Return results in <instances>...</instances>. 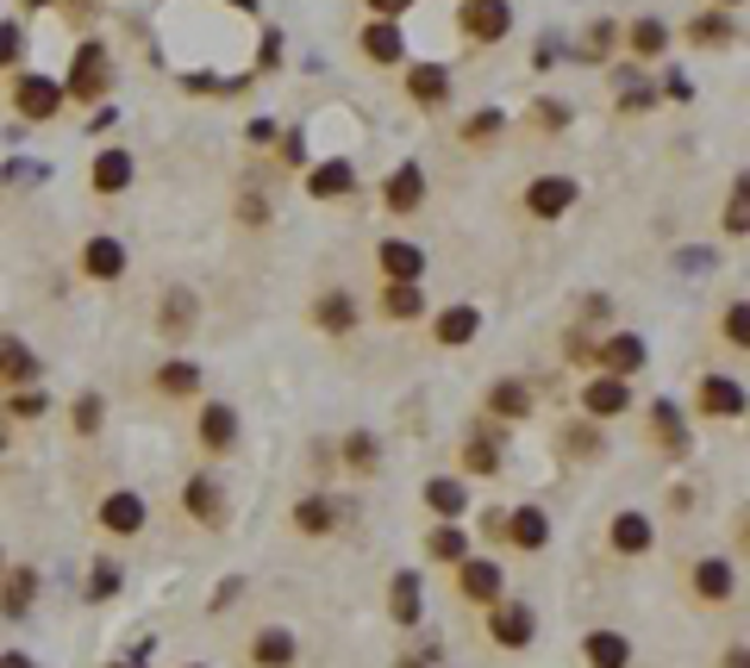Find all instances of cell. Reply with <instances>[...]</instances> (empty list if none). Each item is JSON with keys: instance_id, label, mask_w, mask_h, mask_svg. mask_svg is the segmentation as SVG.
I'll use <instances>...</instances> for the list:
<instances>
[{"instance_id": "cell-1", "label": "cell", "mask_w": 750, "mask_h": 668, "mask_svg": "<svg viewBox=\"0 0 750 668\" xmlns=\"http://www.w3.org/2000/svg\"><path fill=\"white\" fill-rule=\"evenodd\" d=\"M113 88V70H107V45L100 38H88V45L75 50V70H70V81H63V100H100Z\"/></svg>"}, {"instance_id": "cell-2", "label": "cell", "mask_w": 750, "mask_h": 668, "mask_svg": "<svg viewBox=\"0 0 750 668\" xmlns=\"http://www.w3.org/2000/svg\"><path fill=\"white\" fill-rule=\"evenodd\" d=\"M182 506H188V519H195L200 531H220V525L232 519V494H225L220 475H195V481L182 488Z\"/></svg>"}, {"instance_id": "cell-3", "label": "cell", "mask_w": 750, "mask_h": 668, "mask_svg": "<svg viewBox=\"0 0 750 668\" xmlns=\"http://www.w3.org/2000/svg\"><path fill=\"white\" fill-rule=\"evenodd\" d=\"M457 25H463L470 45H500V38L513 31V7H507V0H463V7H457Z\"/></svg>"}, {"instance_id": "cell-4", "label": "cell", "mask_w": 750, "mask_h": 668, "mask_svg": "<svg viewBox=\"0 0 750 668\" xmlns=\"http://www.w3.org/2000/svg\"><path fill=\"white\" fill-rule=\"evenodd\" d=\"M488 638H495L500 650H525L538 638V613H532L525 600H495V606H488Z\"/></svg>"}, {"instance_id": "cell-5", "label": "cell", "mask_w": 750, "mask_h": 668, "mask_svg": "<svg viewBox=\"0 0 750 668\" xmlns=\"http://www.w3.org/2000/svg\"><path fill=\"white\" fill-rule=\"evenodd\" d=\"M575 200H582L575 175H538V181L525 188V213H532V219H563Z\"/></svg>"}, {"instance_id": "cell-6", "label": "cell", "mask_w": 750, "mask_h": 668, "mask_svg": "<svg viewBox=\"0 0 750 668\" xmlns=\"http://www.w3.org/2000/svg\"><path fill=\"white\" fill-rule=\"evenodd\" d=\"M500 588H507L500 563H488V556H463V563H457V594L470 600V606H495Z\"/></svg>"}, {"instance_id": "cell-7", "label": "cell", "mask_w": 750, "mask_h": 668, "mask_svg": "<svg viewBox=\"0 0 750 668\" xmlns=\"http://www.w3.org/2000/svg\"><path fill=\"white\" fill-rule=\"evenodd\" d=\"M13 106H20L32 125H45V119H57V106H63V88H57L50 75H32V70H25L20 81H13Z\"/></svg>"}, {"instance_id": "cell-8", "label": "cell", "mask_w": 750, "mask_h": 668, "mask_svg": "<svg viewBox=\"0 0 750 668\" xmlns=\"http://www.w3.org/2000/svg\"><path fill=\"white\" fill-rule=\"evenodd\" d=\"M582 413H588V419H625V413H632V381L595 375V381L582 388Z\"/></svg>"}, {"instance_id": "cell-9", "label": "cell", "mask_w": 750, "mask_h": 668, "mask_svg": "<svg viewBox=\"0 0 750 668\" xmlns=\"http://www.w3.org/2000/svg\"><path fill=\"white\" fill-rule=\"evenodd\" d=\"M532 406H538V394L525 388L520 375H507V381H495V388H488V413H482V419L513 425V419H532Z\"/></svg>"}, {"instance_id": "cell-10", "label": "cell", "mask_w": 750, "mask_h": 668, "mask_svg": "<svg viewBox=\"0 0 750 668\" xmlns=\"http://www.w3.org/2000/svg\"><path fill=\"white\" fill-rule=\"evenodd\" d=\"M375 269L388 275V281H420L425 275V250L407 244V238H382V244H375Z\"/></svg>"}, {"instance_id": "cell-11", "label": "cell", "mask_w": 750, "mask_h": 668, "mask_svg": "<svg viewBox=\"0 0 750 668\" xmlns=\"http://www.w3.org/2000/svg\"><path fill=\"white\" fill-rule=\"evenodd\" d=\"M125 263H132V256H125V244H120V238H107V231L82 244V275H88V281H120Z\"/></svg>"}, {"instance_id": "cell-12", "label": "cell", "mask_w": 750, "mask_h": 668, "mask_svg": "<svg viewBox=\"0 0 750 668\" xmlns=\"http://www.w3.org/2000/svg\"><path fill=\"white\" fill-rule=\"evenodd\" d=\"M232 444H238V413H232L225 400H207V406H200V450H207V456H225Z\"/></svg>"}, {"instance_id": "cell-13", "label": "cell", "mask_w": 750, "mask_h": 668, "mask_svg": "<svg viewBox=\"0 0 750 668\" xmlns=\"http://www.w3.org/2000/svg\"><path fill=\"white\" fill-rule=\"evenodd\" d=\"M100 531H113V538H138V531H145V500L132 494V488L107 494L100 500Z\"/></svg>"}, {"instance_id": "cell-14", "label": "cell", "mask_w": 750, "mask_h": 668, "mask_svg": "<svg viewBox=\"0 0 750 668\" xmlns=\"http://www.w3.org/2000/svg\"><path fill=\"white\" fill-rule=\"evenodd\" d=\"M732 594H738V569H732L725 556H700V563H695V600L725 606Z\"/></svg>"}, {"instance_id": "cell-15", "label": "cell", "mask_w": 750, "mask_h": 668, "mask_svg": "<svg viewBox=\"0 0 750 668\" xmlns=\"http://www.w3.org/2000/svg\"><path fill=\"white\" fill-rule=\"evenodd\" d=\"M300 644L295 631H282V625H263L257 638H250V668H295Z\"/></svg>"}, {"instance_id": "cell-16", "label": "cell", "mask_w": 750, "mask_h": 668, "mask_svg": "<svg viewBox=\"0 0 750 668\" xmlns=\"http://www.w3.org/2000/svg\"><path fill=\"white\" fill-rule=\"evenodd\" d=\"M38 381V350L25 344V338H0V388H32Z\"/></svg>"}, {"instance_id": "cell-17", "label": "cell", "mask_w": 750, "mask_h": 668, "mask_svg": "<svg viewBox=\"0 0 750 668\" xmlns=\"http://www.w3.org/2000/svg\"><path fill=\"white\" fill-rule=\"evenodd\" d=\"M382 200H388V213H420V206H425V169H420V163H400V169L388 175Z\"/></svg>"}, {"instance_id": "cell-18", "label": "cell", "mask_w": 750, "mask_h": 668, "mask_svg": "<svg viewBox=\"0 0 750 668\" xmlns=\"http://www.w3.org/2000/svg\"><path fill=\"white\" fill-rule=\"evenodd\" d=\"M32 600H38V575L32 569H0V619L13 625L32 613Z\"/></svg>"}, {"instance_id": "cell-19", "label": "cell", "mask_w": 750, "mask_h": 668, "mask_svg": "<svg viewBox=\"0 0 750 668\" xmlns=\"http://www.w3.org/2000/svg\"><path fill=\"white\" fill-rule=\"evenodd\" d=\"M700 413H707V419H738V413H745V388H738L732 375H707V381H700Z\"/></svg>"}, {"instance_id": "cell-20", "label": "cell", "mask_w": 750, "mask_h": 668, "mask_svg": "<svg viewBox=\"0 0 750 668\" xmlns=\"http://www.w3.org/2000/svg\"><path fill=\"white\" fill-rule=\"evenodd\" d=\"M582 663L588 668H632V638H625V631H588V638H582Z\"/></svg>"}, {"instance_id": "cell-21", "label": "cell", "mask_w": 750, "mask_h": 668, "mask_svg": "<svg viewBox=\"0 0 750 668\" xmlns=\"http://www.w3.org/2000/svg\"><path fill=\"white\" fill-rule=\"evenodd\" d=\"M500 531L513 538L520 550H545L550 544V519L545 506H520V513H500Z\"/></svg>"}, {"instance_id": "cell-22", "label": "cell", "mask_w": 750, "mask_h": 668, "mask_svg": "<svg viewBox=\"0 0 750 668\" xmlns=\"http://www.w3.org/2000/svg\"><path fill=\"white\" fill-rule=\"evenodd\" d=\"M313 325H320L325 338H345V331H357V300H350L345 288L320 294V300H313Z\"/></svg>"}, {"instance_id": "cell-23", "label": "cell", "mask_w": 750, "mask_h": 668, "mask_svg": "<svg viewBox=\"0 0 750 668\" xmlns=\"http://www.w3.org/2000/svg\"><path fill=\"white\" fill-rule=\"evenodd\" d=\"M332 456H338V469L345 475H375L382 469V438H375V431H350Z\"/></svg>"}, {"instance_id": "cell-24", "label": "cell", "mask_w": 750, "mask_h": 668, "mask_svg": "<svg viewBox=\"0 0 750 668\" xmlns=\"http://www.w3.org/2000/svg\"><path fill=\"white\" fill-rule=\"evenodd\" d=\"M388 613H395V625H413L425 619V594H420V569H400L395 575V588H388Z\"/></svg>"}, {"instance_id": "cell-25", "label": "cell", "mask_w": 750, "mask_h": 668, "mask_svg": "<svg viewBox=\"0 0 750 668\" xmlns=\"http://www.w3.org/2000/svg\"><path fill=\"white\" fill-rule=\"evenodd\" d=\"M463 469L470 475H500V438H495V419H482L463 438Z\"/></svg>"}, {"instance_id": "cell-26", "label": "cell", "mask_w": 750, "mask_h": 668, "mask_svg": "<svg viewBox=\"0 0 750 668\" xmlns=\"http://www.w3.org/2000/svg\"><path fill=\"white\" fill-rule=\"evenodd\" d=\"M600 369L620 375V381H632V375L645 369V338H632V331L607 338V344H600Z\"/></svg>"}, {"instance_id": "cell-27", "label": "cell", "mask_w": 750, "mask_h": 668, "mask_svg": "<svg viewBox=\"0 0 750 668\" xmlns=\"http://www.w3.org/2000/svg\"><path fill=\"white\" fill-rule=\"evenodd\" d=\"M420 500H425V513H438V519H463V513H470V488L450 481V475H432Z\"/></svg>"}, {"instance_id": "cell-28", "label": "cell", "mask_w": 750, "mask_h": 668, "mask_svg": "<svg viewBox=\"0 0 750 668\" xmlns=\"http://www.w3.org/2000/svg\"><path fill=\"white\" fill-rule=\"evenodd\" d=\"M357 188V169H350L345 156H332V163H313L307 169V194L313 200H338V194H350Z\"/></svg>"}, {"instance_id": "cell-29", "label": "cell", "mask_w": 750, "mask_h": 668, "mask_svg": "<svg viewBox=\"0 0 750 668\" xmlns=\"http://www.w3.org/2000/svg\"><path fill=\"white\" fill-rule=\"evenodd\" d=\"M157 325H163L170 338L195 331V325H200V300H195V288H170V294H163V306H157Z\"/></svg>"}, {"instance_id": "cell-30", "label": "cell", "mask_w": 750, "mask_h": 668, "mask_svg": "<svg viewBox=\"0 0 750 668\" xmlns=\"http://www.w3.org/2000/svg\"><path fill=\"white\" fill-rule=\"evenodd\" d=\"M475 331H482V313H475V306H463V300H457V306H445V313H438V319H432V338H438V344H470Z\"/></svg>"}, {"instance_id": "cell-31", "label": "cell", "mask_w": 750, "mask_h": 668, "mask_svg": "<svg viewBox=\"0 0 750 668\" xmlns=\"http://www.w3.org/2000/svg\"><path fill=\"white\" fill-rule=\"evenodd\" d=\"M382 319H395V325L425 319V294H420V281H388V288H382Z\"/></svg>"}, {"instance_id": "cell-32", "label": "cell", "mask_w": 750, "mask_h": 668, "mask_svg": "<svg viewBox=\"0 0 750 668\" xmlns=\"http://www.w3.org/2000/svg\"><path fill=\"white\" fill-rule=\"evenodd\" d=\"M620 38H625V50H632V56H663V50H670V25L645 13V20H625Z\"/></svg>"}, {"instance_id": "cell-33", "label": "cell", "mask_w": 750, "mask_h": 668, "mask_svg": "<svg viewBox=\"0 0 750 668\" xmlns=\"http://www.w3.org/2000/svg\"><path fill=\"white\" fill-rule=\"evenodd\" d=\"M425 556H432V563H463V556H470V531L457 519H438L425 531Z\"/></svg>"}, {"instance_id": "cell-34", "label": "cell", "mask_w": 750, "mask_h": 668, "mask_svg": "<svg viewBox=\"0 0 750 668\" xmlns=\"http://www.w3.org/2000/svg\"><path fill=\"white\" fill-rule=\"evenodd\" d=\"M132 169H138V163H132V150H100L88 181H95V194H120V188H132Z\"/></svg>"}, {"instance_id": "cell-35", "label": "cell", "mask_w": 750, "mask_h": 668, "mask_svg": "<svg viewBox=\"0 0 750 668\" xmlns=\"http://www.w3.org/2000/svg\"><path fill=\"white\" fill-rule=\"evenodd\" d=\"M295 531L300 538H332V531H338V506H332L325 494H307L295 506Z\"/></svg>"}, {"instance_id": "cell-36", "label": "cell", "mask_w": 750, "mask_h": 668, "mask_svg": "<svg viewBox=\"0 0 750 668\" xmlns=\"http://www.w3.org/2000/svg\"><path fill=\"white\" fill-rule=\"evenodd\" d=\"M400 50H407V38H400L395 20H370L363 25V56H370V63H400Z\"/></svg>"}, {"instance_id": "cell-37", "label": "cell", "mask_w": 750, "mask_h": 668, "mask_svg": "<svg viewBox=\"0 0 750 668\" xmlns=\"http://www.w3.org/2000/svg\"><path fill=\"white\" fill-rule=\"evenodd\" d=\"M607 544L620 550V556H645V550H650V519H645V513H620L613 531H607Z\"/></svg>"}, {"instance_id": "cell-38", "label": "cell", "mask_w": 750, "mask_h": 668, "mask_svg": "<svg viewBox=\"0 0 750 668\" xmlns=\"http://www.w3.org/2000/svg\"><path fill=\"white\" fill-rule=\"evenodd\" d=\"M407 94L420 100V106H438L450 94V75L438 63H420V70H407Z\"/></svg>"}, {"instance_id": "cell-39", "label": "cell", "mask_w": 750, "mask_h": 668, "mask_svg": "<svg viewBox=\"0 0 750 668\" xmlns=\"http://www.w3.org/2000/svg\"><path fill=\"white\" fill-rule=\"evenodd\" d=\"M650 431H657V444L675 450V456L688 450V431H682V413H675V400H657V406H650Z\"/></svg>"}, {"instance_id": "cell-40", "label": "cell", "mask_w": 750, "mask_h": 668, "mask_svg": "<svg viewBox=\"0 0 750 668\" xmlns=\"http://www.w3.org/2000/svg\"><path fill=\"white\" fill-rule=\"evenodd\" d=\"M157 388H163L170 400H188L200 388V369L188 363V356H175V363H163V369H157Z\"/></svg>"}, {"instance_id": "cell-41", "label": "cell", "mask_w": 750, "mask_h": 668, "mask_svg": "<svg viewBox=\"0 0 750 668\" xmlns=\"http://www.w3.org/2000/svg\"><path fill=\"white\" fill-rule=\"evenodd\" d=\"M688 38L707 45V50H725L732 38H738V20H725V13H700V20L688 25Z\"/></svg>"}, {"instance_id": "cell-42", "label": "cell", "mask_w": 750, "mask_h": 668, "mask_svg": "<svg viewBox=\"0 0 750 668\" xmlns=\"http://www.w3.org/2000/svg\"><path fill=\"white\" fill-rule=\"evenodd\" d=\"M613 45H620V25H613V20H595L588 31H582V45H575V63H600Z\"/></svg>"}, {"instance_id": "cell-43", "label": "cell", "mask_w": 750, "mask_h": 668, "mask_svg": "<svg viewBox=\"0 0 750 668\" xmlns=\"http://www.w3.org/2000/svg\"><path fill=\"white\" fill-rule=\"evenodd\" d=\"M620 106L625 113H645L650 106V88H645V70H638V63H620Z\"/></svg>"}, {"instance_id": "cell-44", "label": "cell", "mask_w": 750, "mask_h": 668, "mask_svg": "<svg viewBox=\"0 0 750 668\" xmlns=\"http://www.w3.org/2000/svg\"><path fill=\"white\" fill-rule=\"evenodd\" d=\"M100 419H107V400H100V394H82V400L70 406L75 438H95V431H100Z\"/></svg>"}, {"instance_id": "cell-45", "label": "cell", "mask_w": 750, "mask_h": 668, "mask_svg": "<svg viewBox=\"0 0 750 668\" xmlns=\"http://www.w3.org/2000/svg\"><path fill=\"white\" fill-rule=\"evenodd\" d=\"M20 50H25V25L0 20V70H20Z\"/></svg>"}, {"instance_id": "cell-46", "label": "cell", "mask_w": 750, "mask_h": 668, "mask_svg": "<svg viewBox=\"0 0 750 668\" xmlns=\"http://www.w3.org/2000/svg\"><path fill=\"white\" fill-rule=\"evenodd\" d=\"M495 131H500V113H495V106H482L475 119H463V144H488Z\"/></svg>"}, {"instance_id": "cell-47", "label": "cell", "mask_w": 750, "mask_h": 668, "mask_svg": "<svg viewBox=\"0 0 750 668\" xmlns=\"http://www.w3.org/2000/svg\"><path fill=\"white\" fill-rule=\"evenodd\" d=\"M120 594V569L113 563H95V575H88V600H113Z\"/></svg>"}, {"instance_id": "cell-48", "label": "cell", "mask_w": 750, "mask_h": 668, "mask_svg": "<svg viewBox=\"0 0 750 668\" xmlns=\"http://www.w3.org/2000/svg\"><path fill=\"white\" fill-rule=\"evenodd\" d=\"M532 119H538V131H563V125H570V106H563V100H538Z\"/></svg>"}, {"instance_id": "cell-49", "label": "cell", "mask_w": 750, "mask_h": 668, "mask_svg": "<svg viewBox=\"0 0 750 668\" xmlns=\"http://www.w3.org/2000/svg\"><path fill=\"white\" fill-rule=\"evenodd\" d=\"M38 413H45V394H38V388H20V394L7 400V419H38Z\"/></svg>"}, {"instance_id": "cell-50", "label": "cell", "mask_w": 750, "mask_h": 668, "mask_svg": "<svg viewBox=\"0 0 750 668\" xmlns=\"http://www.w3.org/2000/svg\"><path fill=\"white\" fill-rule=\"evenodd\" d=\"M750 225V194H745V181L732 188V206H725V231H745Z\"/></svg>"}, {"instance_id": "cell-51", "label": "cell", "mask_w": 750, "mask_h": 668, "mask_svg": "<svg viewBox=\"0 0 750 668\" xmlns=\"http://www.w3.org/2000/svg\"><path fill=\"white\" fill-rule=\"evenodd\" d=\"M238 219H245V225H270V200L245 194V200H238Z\"/></svg>"}, {"instance_id": "cell-52", "label": "cell", "mask_w": 750, "mask_h": 668, "mask_svg": "<svg viewBox=\"0 0 750 668\" xmlns=\"http://www.w3.org/2000/svg\"><path fill=\"white\" fill-rule=\"evenodd\" d=\"M725 338L745 344V300H732V313H725Z\"/></svg>"}, {"instance_id": "cell-53", "label": "cell", "mask_w": 750, "mask_h": 668, "mask_svg": "<svg viewBox=\"0 0 750 668\" xmlns=\"http://www.w3.org/2000/svg\"><path fill=\"white\" fill-rule=\"evenodd\" d=\"M563 444H570V450H582V456H595V444H600V438L588 431V425H582V431L570 425V438H563Z\"/></svg>"}, {"instance_id": "cell-54", "label": "cell", "mask_w": 750, "mask_h": 668, "mask_svg": "<svg viewBox=\"0 0 750 668\" xmlns=\"http://www.w3.org/2000/svg\"><path fill=\"white\" fill-rule=\"evenodd\" d=\"M407 7H413V0H370V13H375V20H400Z\"/></svg>"}, {"instance_id": "cell-55", "label": "cell", "mask_w": 750, "mask_h": 668, "mask_svg": "<svg viewBox=\"0 0 750 668\" xmlns=\"http://www.w3.org/2000/svg\"><path fill=\"white\" fill-rule=\"evenodd\" d=\"M0 668H38V663H32L25 650H0Z\"/></svg>"}, {"instance_id": "cell-56", "label": "cell", "mask_w": 750, "mask_h": 668, "mask_svg": "<svg viewBox=\"0 0 750 668\" xmlns=\"http://www.w3.org/2000/svg\"><path fill=\"white\" fill-rule=\"evenodd\" d=\"M720 668H745V644H732V650H725V663Z\"/></svg>"}, {"instance_id": "cell-57", "label": "cell", "mask_w": 750, "mask_h": 668, "mask_svg": "<svg viewBox=\"0 0 750 668\" xmlns=\"http://www.w3.org/2000/svg\"><path fill=\"white\" fill-rule=\"evenodd\" d=\"M7 438H13V419H7V413H0V450H7Z\"/></svg>"}, {"instance_id": "cell-58", "label": "cell", "mask_w": 750, "mask_h": 668, "mask_svg": "<svg viewBox=\"0 0 750 668\" xmlns=\"http://www.w3.org/2000/svg\"><path fill=\"white\" fill-rule=\"evenodd\" d=\"M232 7H257V0H232Z\"/></svg>"}, {"instance_id": "cell-59", "label": "cell", "mask_w": 750, "mask_h": 668, "mask_svg": "<svg viewBox=\"0 0 750 668\" xmlns=\"http://www.w3.org/2000/svg\"><path fill=\"white\" fill-rule=\"evenodd\" d=\"M188 668H207V663H188Z\"/></svg>"}, {"instance_id": "cell-60", "label": "cell", "mask_w": 750, "mask_h": 668, "mask_svg": "<svg viewBox=\"0 0 750 668\" xmlns=\"http://www.w3.org/2000/svg\"><path fill=\"white\" fill-rule=\"evenodd\" d=\"M725 7H738V0H725Z\"/></svg>"}, {"instance_id": "cell-61", "label": "cell", "mask_w": 750, "mask_h": 668, "mask_svg": "<svg viewBox=\"0 0 750 668\" xmlns=\"http://www.w3.org/2000/svg\"><path fill=\"white\" fill-rule=\"evenodd\" d=\"M0 569H7V556H0Z\"/></svg>"}]
</instances>
